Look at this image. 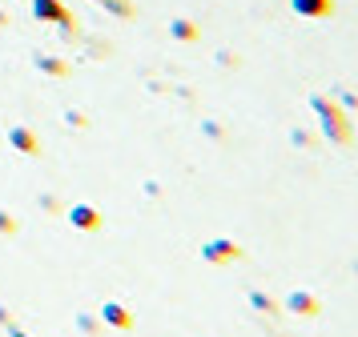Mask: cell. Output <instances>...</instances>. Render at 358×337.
<instances>
[{
    "label": "cell",
    "instance_id": "1",
    "mask_svg": "<svg viewBox=\"0 0 358 337\" xmlns=\"http://www.w3.org/2000/svg\"><path fill=\"white\" fill-rule=\"evenodd\" d=\"M310 109L318 112V128H322V137H330V144H350L355 141L350 117H346L334 100H326V96H310Z\"/></svg>",
    "mask_w": 358,
    "mask_h": 337
},
{
    "label": "cell",
    "instance_id": "2",
    "mask_svg": "<svg viewBox=\"0 0 358 337\" xmlns=\"http://www.w3.org/2000/svg\"><path fill=\"white\" fill-rule=\"evenodd\" d=\"M201 257H206L210 265H226V261H238V257H242V249H238L234 241H226V237H213V241H206V245H201Z\"/></svg>",
    "mask_w": 358,
    "mask_h": 337
},
{
    "label": "cell",
    "instance_id": "3",
    "mask_svg": "<svg viewBox=\"0 0 358 337\" xmlns=\"http://www.w3.org/2000/svg\"><path fill=\"white\" fill-rule=\"evenodd\" d=\"M8 144H13L17 153H24V157H36V153H41V137H36L33 128H24V125L8 128Z\"/></svg>",
    "mask_w": 358,
    "mask_h": 337
},
{
    "label": "cell",
    "instance_id": "4",
    "mask_svg": "<svg viewBox=\"0 0 358 337\" xmlns=\"http://www.w3.org/2000/svg\"><path fill=\"white\" fill-rule=\"evenodd\" d=\"M33 13H36V20H49V24L69 29V13L61 0H33Z\"/></svg>",
    "mask_w": 358,
    "mask_h": 337
},
{
    "label": "cell",
    "instance_id": "5",
    "mask_svg": "<svg viewBox=\"0 0 358 337\" xmlns=\"http://www.w3.org/2000/svg\"><path fill=\"white\" fill-rule=\"evenodd\" d=\"M290 8L302 20H322V16L334 13V0H290Z\"/></svg>",
    "mask_w": 358,
    "mask_h": 337
},
{
    "label": "cell",
    "instance_id": "6",
    "mask_svg": "<svg viewBox=\"0 0 358 337\" xmlns=\"http://www.w3.org/2000/svg\"><path fill=\"white\" fill-rule=\"evenodd\" d=\"M286 309H290V313H302V317H314L322 305H318V297H314V293H306V289H294L290 297H286Z\"/></svg>",
    "mask_w": 358,
    "mask_h": 337
},
{
    "label": "cell",
    "instance_id": "7",
    "mask_svg": "<svg viewBox=\"0 0 358 337\" xmlns=\"http://www.w3.org/2000/svg\"><path fill=\"white\" fill-rule=\"evenodd\" d=\"M101 321H105V325H113V329H129V325H133L129 309H125V305H117V301L101 305Z\"/></svg>",
    "mask_w": 358,
    "mask_h": 337
},
{
    "label": "cell",
    "instance_id": "8",
    "mask_svg": "<svg viewBox=\"0 0 358 337\" xmlns=\"http://www.w3.org/2000/svg\"><path fill=\"white\" fill-rule=\"evenodd\" d=\"M69 225H77V229H97L101 213L93 205H73V209H69Z\"/></svg>",
    "mask_w": 358,
    "mask_h": 337
},
{
    "label": "cell",
    "instance_id": "9",
    "mask_svg": "<svg viewBox=\"0 0 358 337\" xmlns=\"http://www.w3.org/2000/svg\"><path fill=\"white\" fill-rule=\"evenodd\" d=\"M169 36L173 40H197V24H189V20H169Z\"/></svg>",
    "mask_w": 358,
    "mask_h": 337
},
{
    "label": "cell",
    "instance_id": "10",
    "mask_svg": "<svg viewBox=\"0 0 358 337\" xmlns=\"http://www.w3.org/2000/svg\"><path fill=\"white\" fill-rule=\"evenodd\" d=\"M36 68H41V73H49V77H65V73H69V64L57 61V57H36Z\"/></svg>",
    "mask_w": 358,
    "mask_h": 337
},
{
    "label": "cell",
    "instance_id": "11",
    "mask_svg": "<svg viewBox=\"0 0 358 337\" xmlns=\"http://www.w3.org/2000/svg\"><path fill=\"white\" fill-rule=\"evenodd\" d=\"M250 305H254V309H262V313H278L274 297H266L262 289H254V293H250Z\"/></svg>",
    "mask_w": 358,
    "mask_h": 337
},
{
    "label": "cell",
    "instance_id": "12",
    "mask_svg": "<svg viewBox=\"0 0 358 337\" xmlns=\"http://www.w3.org/2000/svg\"><path fill=\"white\" fill-rule=\"evenodd\" d=\"M97 4H105V8H109V13H117V16H133L129 0H97Z\"/></svg>",
    "mask_w": 358,
    "mask_h": 337
},
{
    "label": "cell",
    "instance_id": "13",
    "mask_svg": "<svg viewBox=\"0 0 358 337\" xmlns=\"http://www.w3.org/2000/svg\"><path fill=\"white\" fill-rule=\"evenodd\" d=\"M77 329L93 337V334H101V321H97V317H85V313H81V317H77Z\"/></svg>",
    "mask_w": 358,
    "mask_h": 337
},
{
    "label": "cell",
    "instance_id": "14",
    "mask_svg": "<svg viewBox=\"0 0 358 337\" xmlns=\"http://www.w3.org/2000/svg\"><path fill=\"white\" fill-rule=\"evenodd\" d=\"M0 233H17V221L8 213H0Z\"/></svg>",
    "mask_w": 358,
    "mask_h": 337
},
{
    "label": "cell",
    "instance_id": "15",
    "mask_svg": "<svg viewBox=\"0 0 358 337\" xmlns=\"http://www.w3.org/2000/svg\"><path fill=\"white\" fill-rule=\"evenodd\" d=\"M338 100L346 105V109H358V96L355 93H338Z\"/></svg>",
    "mask_w": 358,
    "mask_h": 337
},
{
    "label": "cell",
    "instance_id": "16",
    "mask_svg": "<svg viewBox=\"0 0 358 337\" xmlns=\"http://www.w3.org/2000/svg\"><path fill=\"white\" fill-rule=\"evenodd\" d=\"M290 137H294V144H310V133H302V128H294Z\"/></svg>",
    "mask_w": 358,
    "mask_h": 337
},
{
    "label": "cell",
    "instance_id": "17",
    "mask_svg": "<svg viewBox=\"0 0 358 337\" xmlns=\"http://www.w3.org/2000/svg\"><path fill=\"white\" fill-rule=\"evenodd\" d=\"M0 325H13V317H8V309L0 305Z\"/></svg>",
    "mask_w": 358,
    "mask_h": 337
},
{
    "label": "cell",
    "instance_id": "18",
    "mask_svg": "<svg viewBox=\"0 0 358 337\" xmlns=\"http://www.w3.org/2000/svg\"><path fill=\"white\" fill-rule=\"evenodd\" d=\"M13 337H29V334H20V329H13Z\"/></svg>",
    "mask_w": 358,
    "mask_h": 337
},
{
    "label": "cell",
    "instance_id": "19",
    "mask_svg": "<svg viewBox=\"0 0 358 337\" xmlns=\"http://www.w3.org/2000/svg\"><path fill=\"white\" fill-rule=\"evenodd\" d=\"M0 24H4V13H0Z\"/></svg>",
    "mask_w": 358,
    "mask_h": 337
}]
</instances>
